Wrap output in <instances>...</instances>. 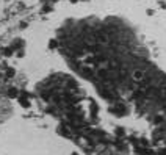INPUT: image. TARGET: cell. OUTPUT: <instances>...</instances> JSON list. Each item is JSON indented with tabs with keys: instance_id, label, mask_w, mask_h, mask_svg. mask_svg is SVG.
I'll return each instance as SVG.
<instances>
[{
	"instance_id": "cell-1",
	"label": "cell",
	"mask_w": 166,
	"mask_h": 155,
	"mask_svg": "<svg viewBox=\"0 0 166 155\" xmlns=\"http://www.w3.org/2000/svg\"><path fill=\"white\" fill-rule=\"evenodd\" d=\"M13 49H19V47H24V39H16L14 41V44L11 46Z\"/></svg>"
},
{
	"instance_id": "cell-8",
	"label": "cell",
	"mask_w": 166,
	"mask_h": 155,
	"mask_svg": "<svg viewBox=\"0 0 166 155\" xmlns=\"http://www.w3.org/2000/svg\"><path fill=\"white\" fill-rule=\"evenodd\" d=\"M19 25H20V28H25V27H27V22H20Z\"/></svg>"
},
{
	"instance_id": "cell-11",
	"label": "cell",
	"mask_w": 166,
	"mask_h": 155,
	"mask_svg": "<svg viewBox=\"0 0 166 155\" xmlns=\"http://www.w3.org/2000/svg\"><path fill=\"white\" fill-rule=\"evenodd\" d=\"M52 2H56V0H52Z\"/></svg>"
},
{
	"instance_id": "cell-2",
	"label": "cell",
	"mask_w": 166,
	"mask_h": 155,
	"mask_svg": "<svg viewBox=\"0 0 166 155\" xmlns=\"http://www.w3.org/2000/svg\"><path fill=\"white\" fill-rule=\"evenodd\" d=\"M5 75H6L8 78H11V77H14V75H16V70H14L13 68H8V69H6V72H5Z\"/></svg>"
},
{
	"instance_id": "cell-6",
	"label": "cell",
	"mask_w": 166,
	"mask_h": 155,
	"mask_svg": "<svg viewBox=\"0 0 166 155\" xmlns=\"http://www.w3.org/2000/svg\"><path fill=\"white\" fill-rule=\"evenodd\" d=\"M49 11H52V6H50V5H44L42 13H49Z\"/></svg>"
},
{
	"instance_id": "cell-3",
	"label": "cell",
	"mask_w": 166,
	"mask_h": 155,
	"mask_svg": "<svg viewBox=\"0 0 166 155\" xmlns=\"http://www.w3.org/2000/svg\"><path fill=\"white\" fill-rule=\"evenodd\" d=\"M13 50H14L13 47H6V49L3 50V55H5V56H10V55H13Z\"/></svg>"
},
{
	"instance_id": "cell-10",
	"label": "cell",
	"mask_w": 166,
	"mask_h": 155,
	"mask_svg": "<svg viewBox=\"0 0 166 155\" xmlns=\"http://www.w3.org/2000/svg\"><path fill=\"white\" fill-rule=\"evenodd\" d=\"M70 2H72V3H77V2H78V0H70Z\"/></svg>"
},
{
	"instance_id": "cell-7",
	"label": "cell",
	"mask_w": 166,
	"mask_h": 155,
	"mask_svg": "<svg viewBox=\"0 0 166 155\" xmlns=\"http://www.w3.org/2000/svg\"><path fill=\"white\" fill-rule=\"evenodd\" d=\"M56 46H58V44H56V41H55V39H52L50 42H49V47H50V49H55Z\"/></svg>"
},
{
	"instance_id": "cell-4",
	"label": "cell",
	"mask_w": 166,
	"mask_h": 155,
	"mask_svg": "<svg viewBox=\"0 0 166 155\" xmlns=\"http://www.w3.org/2000/svg\"><path fill=\"white\" fill-rule=\"evenodd\" d=\"M8 92H10V94H8V96H10V97H16V94H17V91H16V89H14V88H11V89H10V91H8Z\"/></svg>"
},
{
	"instance_id": "cell-9",
	"label": "cell",
	"mask_w": 166,
	"mask_h": 155,
	"mask_svg": "<svg viewBox=\"0 0 166 155\" xmlns=\"http://www.w3.org/2000/svg\"><path fill=\"white\" fill-rule=\"evenodd\" d=\"M17 56H24V50H19V52H17Z\"/></svg>"
},
{
	"instance_id": "cell-5",
	"label": "cell",
	"mask_w": 166,
	"mask_h": 155,
	"mask_svg": "<svg viewBox=\"0 0 166 155\" xmlns=\"http://www.w3.org/2000/svg\"><path fill=\"white\" fill-rule=\"evenodd\" d=\"M20 100V104L25 106V108H28V106H30V104H28V100H25V99H19Z\"/></svg>"
}]
</instances>
